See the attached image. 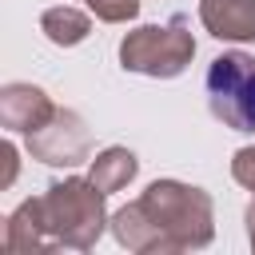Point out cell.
I'll list each match as a JSON object with an SVG mask.
<instances>
[{"mask_svg": "<svg viewBox=\"0 0 255 255\" xmlns=\"http://www.w3.org/2000/svg\"><path fill=\"white\" fill-rule=\"evenodd\" d=\"M207 108L231 131H255V56L223 52L207 68Z\"/></svg>", "mask_w": 255, "mask_h": 255, "instance_id": "4", "label": "cell"}, {"mask_svg": "<svg viewBox=\"0 0 255 255\" xmlns=\"http://www.w3.org/2000/svg\"><path fill=\"white\" fill-rule=\"evenodd\" d=\"M195 56V36L187 32L183 20L171 24H143L120 40V68L139 72L151 80H171L179 76Z\"/></svg>", "mask_w": 255, "mask_h": 255, "instance_id": "3", "label": "cell"}, {"mask_svg": "<svg viewBox=\"0 0 255 255\" xmlns=\"http://www.w3.org/2000/svg\"><path fill=\"white\" fill-rule=\"evenodd\" d=\"M60 108L52 104V96L36 84H4L0 88V124L8 131H20V135H32L40 131Z\"/></svg>", "mask_w": 255, "mask_h": 255, "instance_id": "6", "label": "cell"}, {"mask_svg": "<svg viewBox=\"0 0 255 255\" xmlns=\"http://www.w3.org/2000/svg\"><path fill=\"white\" fill-rule=\"evenodd\" d=\"M243 219H247V239H251V251H255V203L247 207V215H243Z\"/></svg>", "mask_w": 255, "mask_h": 255, "instance_id": "14", "label": "cell"}, {"mask_svg": "<svg viewBox=\"0 0 255 255\" xmlns=\"http://www.w3.org/2000/svg\"><path fill=\"white\" fill-rule=\"evenodd\" d=\"M24 139H28L32 159H40V163H48V167H76V163H84L88 151H92L88 124H84L76 112H68V108H60L40 131H32V135H24Z\"/></svg>", "mask_w": 255, "mask_h": 255, "instance_id": "5", "label": "cell"}, {"mask_svg": "<svg viewBox=\"0 0 255 255\" xmlns=\"http://www.w3.org/2000/svg\"><path fill=\"white\" fill-rule=\"evenodd\" d=\"M231 175H235L239 187L255 191V143H251V147H239V151L231 155Z\"/></svg>", "mask_w": 255, "mask_h": 255, "instance_id": "12", "label": "cell"}, {"mask_svg": "<svg viewBox=\"0 0 255 255\" xmlns=\"http://www.w3.org/2000/svg\"><path fill=\"white\" fill-rule=\"evenodd\" d=\"M0 155H4V179H0V187H12V179H16V143H4Z\"/></svg>", "mask_w": 255, "mask_h": 255, "instance_id": "13", "label": "cell"}, {"mask_svg": "<svg viewBox=\"0 0 255 255\" xmlns=\"http://www.w3.org/2000/svg\"><path fill=\"white\" fill-rule=\"evenodd\" d=\"M4 247L12 255H32V251H52L60 247L52 227H48V215H44V195L40 199H24L8 223H4Z\"/></svg>", "mask_w": 255, "mask_h": 255, "instance_id": "7", "label": "cell"}, {"mask_svg": "<svg viewBox=\"0 0 255 255\" xmlns=\"http://www.w3.org/2000/svg\"><path fill=\"white\" fill-rule=\"evenodd\" d=\"M112 235L120 239V247L139 255L199 251L215 239V207L203 187L155 179L135 203L112 215Z\"/></svg>", "mask_w": 255, "mask_h": 255, "instance_id": "1", "label": "cell"}, {"mask_svg": "<svg viewBox=\"0 0 255 255\" xmlns=\"http://www.w3.org/2000/svg\"><path fill=\"white\" fill-rule=\"evenodd\" d=\"M40 32H44L56 48H76V44H84V40H88L92 20H88L80 8L60 4V8H48V12L40 16Z\"/></svg>", "mask_w": 255, "mask_h": 255, "instance_id": "10", "label": "cell"}, {"mask_svg": "<svg viewBox=\"0 0 255 255\" xmlns=\"http://www.w3.org/2000/svg\"><path fill=\"white\" fill-rule=\"evenodd\" d=\"M135 171H139L135 151H128V147H104V151L92 159L88 179H92L104 195H112V191H124V187L135 179Z\"/></svg>", "mask_w": 255, "mask_h": 255, "instance_id": "9", "label": "cell"}, {"mask_svg": "<svg viewBox=\"0 0 255 255\" xmlns=\"http://www.w3.org/2000/svg\"><path fill=\"white\" fill-rule=\"evenodd\" d=\"M44 215H48V227H52L56 243L60 247H76V251L96 247V239L112 223L108 211H104V191L92 179H80V175L48 183Z\"/></svg>", "mask_w": 255, "mask_h": 255, "instance_id": "2", "label": "cell"}, {"mask_svg": "<svg viewBox=\"0 0 255 255\" xmlns=\"http://www.w3.org/2000/svg\"><path fill=\"white\" fill-rule=\"evenodd\" d=\"M199 20L215 40L255 44V0H199Z\"/></svg>", "mask_w": 255, "mask_h": 255, "instance_id": "8", "label": "cell"}, {"mask_svg": "<svg viewBox=\"0 0 255 255\" xmlns=\"http://www.w3.org/2000/svg\"><path fill=\"white\" fill-rule=\"evenodd\" d=\"M84 4L104 24H128V20L139 16V0H84Z\"/></svg>", "mask_w": 255, "mask_h": 255, "instance_id": "11", "label": "cell"}]
</instances>
